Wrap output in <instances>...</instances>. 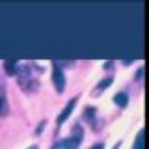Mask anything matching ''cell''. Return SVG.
Wrapping results in <instances>:
<instances>
[{"instance_id":"6da1fadb","label":"cell","mask_w":149,"mask_h":149,"mask_svg":"<svg viewBox=\"0 0 149 149\" xmlns=\"http://www.w3.org/2000/svg\"><path fill=\"white\" fill-rule=\"evenodd\" d=\"M52 82H54V86H56L58 91H63V88H65V74H63L62 69H60L58 62L52 63Z\"/></svg>"},{"instance_id":"7a4b0ae2","label":"cell","mask_w":149,"mask_h":149,"mask_svg":"<svg viewBox=\"0 0 149 149\" xmlns=\"http://www.w3.org/2000/svg\"><path fill=\"white\" fill-rule=\"evenodd\" d=\"M74 104H77V97H73V99H69V102L65 104V108L60 112V116H58V125H62L65 119H67V116L71 114V110L74 108Z\"/></svg>"},{"instance_id":"3957f363","label":"cell","mask_w":149,"mask_h":149,"mask_svg":"<svg viewBox=\"0 0 149 149\" xmlns=\"http://www.w3.org/2000/svg\"><path fill=\"white\" fill-rule=\"evenodd\" d=\"M78 143H80V138H78V136H71V138H67V140L62 142V147L63 149H77Z\"/></svg>"},{"instance_id":"277c9868","label":"cell","mask_w":149,"mask_h":149,"mask_svg":"<svg viewBox=\"0 0 149 149\" xmlns=\"http://www.w3.org/2000/svg\"><path fill=\"white\" fill-rule=\"evenodd\" d=\"M114 102L118 106H127V102H129V97H127V93L125 91H119V93H116L114 95Z\"/></svg>"},{"instance_id":"5b68a950","label":"cell","mask_w":149,"mask_h":149,"mask_svg":"<svg viewBox=\"0 0 149 149\" xmlns=\"http://www.w3.org/2000/svg\"><path fill=\"white\" fill-rule=\"evenodd\" d=\"M0 114H8V99H6V91L0 88Z\"/></svg>"},{"instance_id":"8992f818","label":"cell","mask_w":149,"mask_h":149,"mask_svg":"<svg viewBox=\"0 0 149 149\" xmlns=\"http://www.w3.org/2000/svg\"><path fill=\"white\" fill-rule=\"evenodd\" d=\"M112 84V77H106V78H102V80L95 86V91H93V95H99V91L102 90V88H106V86H110Z\"/></svg>"},{"instance_id":"52a82bcc","label":"cell","mask_w":149,"mask_h":149,"mask_svg":"<svg viewBox=\"0 0 149 149\" xmlns=\"http://www.w3.org/2000/svg\"><path fill=\"white\" fill-rule=\"evenodd\" d=\"M4 67H6V71L9 74H17V62L15 60H8V62L4 63Z\"/></svg>"},{"instance_id":"ba28073f","label":"cell","mask_w":149,"mask_h":149,"mask_svg":"<svg viewBox=\"0 0 149 149\" xmlns=\"http://www.w3.org/2000/svg\"><path fill=\"white\" fill-rule=\"evenodd\" d=\"M132 149H143V130H140V132L136 134V142H134Z\"/></svg>"},{"instance_id":"9c48e42d","label":"cell","mask_w":149,"mask_h":149,"mask_svg":"<svg viewBox=\"0 0 149 149\" xmlns=\"http://www.w3.org/2000/svg\"><path fill=\"white\" fill-rule=\"evenodd\" d=\"M102 147H104V146H102V143H95V146H93L91 149H102Z\"/></svg>"},{"instance_id":"30bf717a","label":"cell","mask_w":149,"mask_h":149,"mask_svg":"<svg viewBox=\"0 0 149 149\" xmlns=\"http://www.w3.org/2000/svg\"><path fill=\"white\" fill-rule=\"evenodd\" d=\"M28 149H37V146H30V147H28Z\"/></svg>"}]
</instances>
